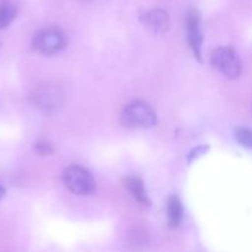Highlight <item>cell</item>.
Segmentation results:
<instances>
[{"instance_id":"52a82bcc","label":"cell","mask_w":252,"mask_h":252,"mask_svg":"<svg viewBox=\"0 0 252 252\" xmlns=\"http://www.w3.org/2000/svg\"><path fill=\"white\" fill-rule=\"evenodd\" d=\"M144 25L150 32L161 34L169 31L170 16L165 10L153 9L144 15Z\"/></svg>"},{"instance_id":"7c38bea8","label":"cell","mask_w":252,"mask_h":252,"mask_svg":"<svg viewBox=\"0 0 252 252\" xmlns=\"http://www.w3.org/2000/svg\"><path fill=\"white\" fill-rule=\"evenodd\" d=\"M34 150H36V153H38V154L41 155H47V154H51L52 152H53V149H52L51 144L47 142H38L36 143V147H34Z\"/></svg>"},{"instance_id":"8fae6325","label":"cell","mask_w":252,"mask_h":252,"mask_svg":"<svg viewBox=\"0 0 252 252\" xmlns=\"http://www.w3.org/2000/svg\"><path fill=\"white\" fill-rule=\"evenodd\" d=\"M235 139L243 147L252 149V130L249 129V128H236Z\"/></svg>"},{"instance_id":"6da1fadb","label":"cell","mask_w":252,"mask_h":252,"mask_svg":"<svg viewBox=\"0 0 252 252\" xmlns=\"http://www.w3.org/2000/svg\"><path fill=\"white\" fill-rule=\"evenodd\" d=\"M121 123L130 129H148L157 125V115L148 103L134 101L125 107Z\"/></svg>"},{"instance_id":"30bf717a","label":"cell","mask_w":252,"mask_h":252,"mask_svg":"<svg viewBox=\"0 0 252 252\" xmlns=\"http://www.w3.org/2000/svg\"><path fill=\"white\" fill-rule=\"evenodd\" d=\"M17 15V9L9 1L0 2V30L9 26Z\"/></svg>"},{"instance_id":"4fadbf2b","label":"cell","mask_w":252,"mask_h":252,"mask_svg":"<svg viewBox=\"0 0 252 252\" xmlns=\"http://www.w3.org/2000/svg\"><path fill=\"white\" fill-rule=\"evenodd\" d=\"M206 152H207V147H198V148H197V149H194L193 152H192L191 154H189V162L193 161L194 158H198L199 155H203Z\"/></svg>"},{"instance_id":"9c48e42d","label":"cell","mask_w":252,"mask_h":252,"mask_svg":"<svg viewBox=\"0 0 252 252\" xmlns=\"http://www.w3.org/2000/svg\"><path fill=\"white\" fill-rule=\"evenodd\" d=\"M167 216H169L170 226L176 228L181 224L182 218H184V207H182L181 201L176 196H172L167 202Z\"/></svg>"},{"instance_id":"277c9868","label":"cell","mask_w":252,"mask_h":252,"mask_svg":"<svg viewBox=\"0 0 252 252\" xmlns=\"http://www.w3.org/2000/svg\"><path fill=\"white\" fill-rule=\"evenodd\" d=\"M65 36L61 30L48 27V29H43L37 32L32 46L38 53L52 56L61 52L65 47Z\"/></svg>"},{"instance_id":"7a4b0ae2","label":"cell","mask_w":252,"mask_h":252,"mask_svg":"<svg viewBox=\"0 0 252 252\" xmlns=\"http://www.w3.org/2000/svg\"><path fill=\"white\" fill-rule=\"evenodd\" d=\"M31 102L44 115H53L63 106L64 93L56 84H46L32 93Z\"/></svg>"},{"instance_id":"5b68a950","label":"cell","mask_w":252,"mask_h":252,"mask_svg":"<svg viewBox=\"0 0 252 252\" xmlns=\"http://www.w3.org/2000/svg\"><path fill=\"white\" fill-rule=\"evenodd\" d=\"M64 184L73 193L79 196L90 194L95 191V181L88 170L81 166H70L64 171Z\"/></svg>"},{"instance_id":"3957f363","label":"cell","mask_w":252,"mask_h":252,"mask_svg":"<svg viewBox=\"0 0 252 252\" xmlns=\"http://www.w3.org/2000/svg\"><path fill=\"white\" fill-rule=\"evenodd\" d=\"M212 65L230 80H235L241 75V63L230 47L217 48L212 54Z\"/></svg>"},{"instance_id":"5bb4252c","label":"cell","mask_w":252,"mask_h":252,"mask_svg":"<svg viewBox=\"0 0 252 252\" xmlns=\"http://www.w3.org/2000/svg\"><path fill=\"white\" fill-rule=\"evenodd\" d=\"M5 193H6V189H5L4 187H2L1 185H0V201H1V199L4 198Z\"/></svg>"},{"instance_id":"ba28073f","label":"cell","mask_w":252,"mask_h":252,"mask_svg":"<svg viewBox=\"0 0 252 252\" xmlns=\"http://www.w3.org/2000/svg\"><path fill=\"white\" fill-rule=\"evenodd\" d=\"M125 187L126 189L132 194L133 198H134L135 201L144 204V206H150V199L149 197H148L147 191H145L143 181L139 177H127V179L125 180Z\"/></svg>"},{"instance_id":"8992f818","label":"cell","mask_w":252,"mask_h":252,"mask_svg":"<svg viewBox=\"0 0 252 252\" xmlns=\"http://www.w3.org/2000/svg\"><path fill=\"white\" fill-rule=\"evenodd\" d=\"M186 30L187 41L189 47L193 51L194 56L202 61V43H203V34L201 30V17L197 10H189L186 16Z\"/></svg>"}]
</instances>
